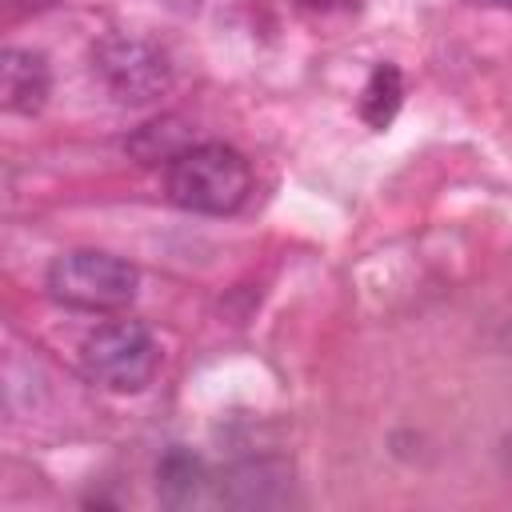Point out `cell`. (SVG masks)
I'll return each mask as SVG.
<instances>
[{"mask_svg":"<svg viewBox=\"0 0 512 512\" xmlns=\"http://www.w3.org/2000/svg\"><path fill=\"white\" fill-rule=\"evenodd\" d=\"M164 192L176 208L200 216H228L252 192L248 160L224 140L188 144L176 160L164 164Z\"/></svg>","mask_w":512,"mask_h":512,"instance_id":"6da1fadb","label":"cell"},{"mask_svg":"<svg viewBox=\"0 0 512 512\" xmlns=\"http://www.w3.org/2000/svg\"><path fill=\"white\" fill-rule=\"evenodd\" d=\"M44 288L52 300L80 312H120L136 300L140 272L124 256L100 248H72L48 264Z\"/></svg>","mask_w":512,"mask_h":512,"instance_id":"7a4b0ae2","label":"cell"},{"mask_svg":"<svg viewBox=\"0 0 512 512\" xmlns=\"http://www.w3.org/2000/svg\"><path fill=\"white\" fill-rule=\"evenodd\" d=\"M292 496V464L288 460H240L212 480V500L228 508H276Z\"/></svg>","mask_w":512,"mask_h":512,"instance_id":"5b68a950","label":"cell"},{"mask_svg":"<svg viewBox=\"0 0 512 512\" xmlns=\"http://www.w3.org/2000/svg\"><path fill=\"white\" fill-rule=\"evenodd\" d=\"M400 100H404V76H400V68L396 64H376L372 76H368V84H364V92H360V116H364V124L376 128V132H384L396 120Z\"/></svg>","mask_w":512,"mask_h":512,"instance_id":"9c48e42d","label":"cell"},{"mask_svg":"<svg viewBox=\"0 0 512 512\" xmlns=\"http://www.w3.org/2000/svg\"><path fill=\"white\" fill-rule=\"evenodd\" d=\"M52 68L36 48H4L0 52V104L16 116H36L48 104Z\"/></svg>","mask_w":512,"mask_h":512,"instance_id":"8992f818","label":"cell"},{"mask_svg":"<svg viewBox=\"0 0 512 512\" xmlns=\"http://www.w3.org/2000/svg\"><path fill=\"white\" fill-rule=\"evenodd\" d=\"M156 496L164 508H192L200 500L212 496V476L204 468V460L184 448V444H172L160 460H156Z\"/></svg>","mask_w":512,"mask_h":512,"instance_id":"52a82bcc","label":"cell"},{"mask_svg":"<svg viewBox=\"0 0 512 512\" xmlns=\"http://www.w3.org/2000/svg\"><path fill=\"white\" fill-rule=\"evenodd\" d=\"M188 144H192L188 120L176 116V112H168V116L148 120L144 128H136V136L128 140V152H132L140 164H168V160H176Z\"/></svg>","mask_w":512,"mask_h":512,"instance_id":"ba28073f","label":"cell"},{"mask_svg":"<svg viewBox=\"0 0 512 512\" xmlns=\"http://www.w3.org/2000/svg\"><path fill=\"white\" fill-rule=\"evenodd\" d=\"M160 368V344L140 320H104L80 344V372L108 392H140Z\"/></svg>","mask_w":512,"mask_h":512,"instance_id":"3957f363","label":"cell"},{"mask_svg":"<svg viewBox=\"0 0 512 512\" xmlns=\"http://www.w3.org/2000/svg\"><path fill=\"white\" fill-rule=\"evenodd\" d=\"M92 68L120 104H152L172 88L168 52L132 32H104L92 44Z\"/></svg>","mask_w":512,"mask_h":512,"instance_id":"277c9868","label":"cell"}]
</instances>
